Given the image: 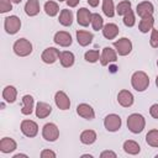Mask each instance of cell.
I'll list each match as a JSON object with an SVG mask.
<instances>
[{"instance_id":"1","label":"cell","mask_w":158,"mask_h":158,"mask_svg":"<svg viewBox=\"0 0 158 158\" xmlns=\"http://www.w3.org/2000/svg\"><path fill=\"white\" fill-rule=\"evenodd\" d=\"M131 84L133 86L135 90L137 91H144L148 85H149V78L148 75L142 72V70H138V72H135L131 77Z\"/></svg>"},{"instance_id":"2","label":"cell","mask_w":158,"mask_h":158,"mask_svg":"<svg viewBox=\"0 0 158 158\" xmlns=\"http://www.w3.org/2000/svg\"><path fill=\"white\" fill-rule=\"evenodd\" d=\"M146 126V120L141 114H131L127 117V128L132 133H141Z\"/></svg>"},{"instance_id":"3","label":"cell","mask_w":158,"mask_h":158,"mask_svg":"<svg viewBox=\"0 0 158 158\" xmlns=\"http://www.w3.org/2000/svg\"><path fill=\"white\" fill-rule=\"evenodd\" d=\"M12 48H14L15 54L19 56V57H27L32 52V44L26 38H19L14 43V47Z\"/></svg>"},{"instance_id":"4","label":"cell","mask_w":158,"mask_h":158,"mask_svg":"<svg viewBox=\"0 0 158 158\" xmlns=\"http://www.w3.org/2000/svg\"><path fill=\"white\" fill-rule=\"evenodd\" d=\"M4 27H5V31L9 33V35H15L20 31L21 28V20L15 16V15H11L9 17L5 19L4 21Z\"/></svg>"},{"instance_id":"5","label":"cell","mask_w":158,"mask_h":158,"mask_svg":"<svg viewBox=\"0 0 158 158\" xmlns=\"http://www.w3.org/2000/svg\"><path fill=\"white\" fill-rule=\"evenodd\" d=\"M114 47L118 56H127L132 51V42L127 37H122L114 42Z\"/></svg>"},{"instance_id":"6","label":"cell","mask_w":158,"mask_h":158,"mask_svg":"<svg viewBox=\"0 0 158 158\" xmlns=\"http://www.w3.org/2000/svg\"><path fill=\"white\" fill-rule=\"evenodd\" d=\"M121 117L116 114H110L104 118V126L110 132H116L121 128Z\"/></svg>"},{"instance_id":"7","label":"cell","mask_w":158,"mask_h":158,"mask_svg":"<svg viewBox=\"0 0 158 158\" xmlns=\"http://www.w3.org/2000/svg\"><path fill=\"white\" fill-rule=\"evenodd\" d=\"M42 136L46 141L48 142H54L59 137V128L57 127L56 123H46L42 128Z\"/></svg>"},{"instance_id":"8","label":"cell","mask_w":158,"mask_h":158,"mask_svg":"<svg viewBox=\"0 0 158 158\" xmlns=\"http://www.w3.org/2000/svg\"><path fill=\"white\" fill-rule=\"evenodd\" d=\"M21 132L26 137H35L38 133V125L32 120H23L21 122Z\"/></svg>"},{"instance_id":"9","label":"cell","mask_w":158,"mask_h":158,"mask_svg":"<svg viewBox=\"0 0 158 158\" xmlns=\"http://www.w3.org/2000/svg\"><path fill=\"white\" fill-rule=\"evenodd\" d=\"M60 56V52L59 49L54 48V47H48L46 48L43 52H42V56H41V59L46 63V64H53Z\"/></svg>"},{"instance_id":"10","label":"cell","mask_w":158,"mask_h":158,"mask_svg":"<svg viewBox=\"0 0 158 158\" xmlns=\"http://www.w3.org/2000/svg\"><path fill=\"white\" fill-rule=\"evenodd\" d=\"M117 59V52L112 49L111 47H105L100 56V63L101 65H107L109 63H112Z\"/></svg>"},{"instance_id":"11","label":"cell","mask_w":158,"mask_h":158,"mask_svg":"<svg viewBox=\"0 0 158 158\" xmlns=\"http://www.w3.org/2000/svg\"><path fill=\"white\" fill-rule=\"evenodd\" d=\"M91 16L93 14L86 7H80L77 11V21L83 27H86L89 26V23H91Z\"/></svg>"},{"instance_id":"12","label":"cell","mask_w":158,"mask_h":158,"mask_svg":"<svg viewBox=\"0 0 158 158\" xmlns=\"http://www.w3.org/2000/svg\"><path fill=\"white\" fill-rule=\"evenodd\" d=\"M53 41H54V43H57L60 47H69L72 44V42H73L70 33L69 32H65V31H58L54 35Z\"/></svg>"},{"instance_id":"13","label":"cell","mask_w":158,"mask_h":158,"mask_svg":"<svg viewBox=\"0 0 158 158\" xmlns=\"http://www.w3.org/2000/svg\"><path fill=\"white\" fill-rule=\"evenodd\" d=\"M54 102H56L57 107L60 109V110H68L70 107V100H69L68 95L64 91H62V90H59V91L56 93V95H54Z\"/></svg>"},{"instance_id":"14","label":"cell","mask_w":158,"mask_h":158,"mask_svg":"<svg viewBox=\"0 0 158 158\" xmlns=\"http://www.w3.org/2000/svg\"><path fill=\"white\" fill-rule=\"evenodd\" d=\"M117 101L121 106L123 107H130L132 104H133V95L131 91L126 90V89H122L118 91L117 94Z\"/></svg>"},{"instance_id":"15","label":"cell","mask_w":158,"mask_h":158,"mask_svg":"<svg viewBox=\"0 0 158 158\" xmlns=\"http://www.w3.org/2000/svg\"><path fill=\"white\" fill-rule=\"evenodd\" d=\"M153 11H154L153 4L149 2V1H142V2H139V4L137 5V7H136V12H137V15H138L141 19L152 15Z\"/></svg>"},{"instance_id":"16","label":"cell","mask_w":158,"mask_h":158,"mask_svg":"<svg viewBox=\"0 0 158 158\" xmlns=\"http://www.w3.org/2000/svg\"><path fill=\"white\" fill-rule=\"evenodd\" d=\"M77 114L85 120H93L95 117L94 109L89 104H79L77 106Z\"/></svg>"},{"instance_id":"17","label":"cell","mask_w":158,"mask_h":158,"mask_svg":"<svg viewBox=\"0 0 158 158\" xmlns=\"http://www.w3.org/2000/svg\"><path fill=\"white\" fill-rule=\"evenodd\" d=\"M52 112V107L49 104L43 102V101H38L36 105V116L38 118H46L49 114Z\"/></svg>"},{"instance_id":"18","label":"cell","mask_w":158,"mask_h":158,"mask_svg":"<svg viewBox=\"0 0 158 158\" xmlns=\"http://www.w3.org/2000/svg\"><path fill=\"white\" fill-rule=\"evenodd\" d=\"M16 147H17L16 142L10 137H4L0 141V151L2 153H11L16 149Z\"/></svg>"},{"instance_id":"19","label":"cell","mask_w":158,"mask_h":158,"mask_svg":"<svg viewBox=\"0 0 158 158\" xmlns=\"http://www.w3.org/2000/svg\"><path fill=\"white\" fill-rule=\"evenodd\" d=\"M77 41L81 47H85L88 44L91 43L93 41V33L89 31H84V30H79L77 31Z\"/></svg>"},{"instance_id":"20","label":"cell","mask_w":158,"mask_h":158,"mask_svg":"<svg viewBox=\"0 0 158 158\" xmlns=\"http://www.w3.org/2000/svg\"><path fill=\"white\" fill-rule=\"evenodd\" d=\"M153 25H154V19H153L152 15H149V16H146V17L141 19V21L138 23V30L142 33H147L148 31H152Z\"/></svg>"},{"instance_id":"21","label":"cell","mask_w":158,"mask_h":158,"mask_svg":"<svg viewBox=\"0 0 158 158\" xmlns=\"http://www.w3.org/2000/svg\"><path fill=\"white\" fill-rule=\"evenodd\" d=\"M118 27L115 23H106L102 27V35L106 40H114L118 35Z\"/></svg>"},{"instance_id":"22","label":"cell","mask_w":158,"mask_h":158,"mask_svg":"<svg viewBox=\"0 0 158 158\" xmlns=\"http://www.w3.org/2000/svg\"><path fill=\"white\" fill-rule=\"evenodd\" d=\"M16 98H17V90H16L15 86L7 85V86L4 88V90H2V99H4L6 102L12 104V102H15Z\"/></svg>"},{"instance_id":"23","label":"cell","mask_w":158,"mask_h":158,"mask_svg":"<svg viewBox=\"0 0 158 158\" xmlns=\"http://www.w3.org/2000/svg\"><path fill=\"white\" fill-rule=\"evenodd\" d=\"M33 98L31 95H23L22 96V109L21 112L23 115H31L33 111Z\"/></svg>"},{"instance_id":"24","label":"cell","mask_w":158,"mask_h":158,"mask_svg":"<svg viewBox=\"0 0 158 158\" xmlns=\"http://www.w3.org/2000/svg\"><path fill=\"white\" fill-rule=\"evenodd\" d=\"M123 151L127 153V154H132V156H136L141 152V147L139 144L136 142V141H132V139H127L123 142Z\"/></svg>"},{"instance_id":"25","label":"cell","mask_w":158,"mask_h":158,"mask_svg":"<svg viewBox=\"0 0 158 158\" xmlns=\"http://www.w3.org/2000/svg\"><path fill=\"white\" fill-rule=\"evenodd\" d=\"M25 12L27 16H36L40 12V1L38 0H27L25 5Z\"/></svg>"},{"instance_id":"26","label":"cell","mask_w":158,"mask_h":158,"mask_svg":"<svg viewBox=\"0 0 158 158\" xmlns=\"http://www.w3.org/2000/svg\"><path fill=\"white\" fill-rule=\"evenodd\" d=\"M58 21H59L60 25H63V26H65V27L70 26L72 22H73V12H72L70 10H68V9H63V10L60 11V14H59Z\"/></svg>"},{"instance_id":"27","label":"cell","mask_w":158,"mask_h":158,"mask_svg":"<svg viewBox=\"0 0 158 158\" xmlns=\"http://www.w3.org/2000/svg\"><path fill=\"white\" fill-rule=\"evenodd\" d=\"M59 62H60L62 67L69 68V67H72L74 64V54L72 52H69V51H64L59 56Z\"/></svg>"},{"instance_id":"28","label":"cell","mask_w":158,"mask_h":158,"mask_svg":"<svg viewBox=\"0 0 158 158\" xmlns=\"http://www.w3.org/2000/svg\"><path fill=\"white\" fill-rule=\"evenodd\" d=\"M80 141L84 144H93L96 141V132L94 130H85L80 133Z\"/></svg>"},{"instance_id":"29","label":"cell","mask_w":158,"mask_h":158,"mask_svg":"<svg viewBox=\"0 0 158 158\" xmlns=\"http://www.w3.org/2000/svg\"><path fill=\"white\" fill-rule=\"evenodd\" d=\"M44 11H46V14H47L48 16L53 17V16H56V15L59 12V5H58L56 1L49 0V1H47V2L44 4Z\"/></svg>"},{"instance_id":"30","label":"cell","mask_w":158,"mask_h":158,"mask_svg":"<svg viewBox=\"0 0 158 158\" xmlns=\"http://www.w3.org/2000/svg\"><path fill=\"white\" fill-rule=\"evenodd\" d=\"M102 12L107 17H114L115 15V6L112 0H102Z\"/></svg>"},{"instance_id":"31","label":"cell","mask_w":158,"mask_h":158,"mask_svg":"<svg viewBox=\"0 0 158 158\" xmlns=\"http://www.w3.org/2000/svg\"><path fill=\"white\" fill-rule=\"evenodd\" d=\"M146 142L151 147H158V130H151L146 135Z\"/></svg>"},{"instance_id":"32","label":"cell","mask_w":158,"mask_h":158,"mask_svg":"<svg viewBox=\"0 0 158 158\" xmlns=\"http://www.w3.org/2000/svg\"><path fill=\"white\" fill-rule=\"evenodd\" d=\"M91 26H93V28L95 31L102 30V27H104V20H102V17L99 14H93V16H91Z\"/></svg>"},{"instance_id":"33","label":"cell","mask_w":158,"mask_h":158,"mask_svg":"<svg viewBox=\"0 0 158 158\" xmlns=\"http://www.w3.org/2000/svg\"><path fill=\"white\" fill-rule=\"evenodd\" d=\"M131 10V2L128 0H123L121 2H118V5L116 6V12L117 15H125L126 12H128Z\"/></svg>"},{"instance_id":"34","label":"cell","mask_w":158,"mask_h":158,"mask_svg":"<svg viewBox=\"0 0 158 158\" xmlns=\"http://www.w3.org/2000/svg\"><path fill=\"white\" fill-rule=\"evenodd\" d=\"M100 56H101V54L99 53V51H96V49H91V51L85 52L84 58H85V60H86V62L95 63V62H98V60L100 59Z\"/></svg>"},{"instance_id":"35","label":"cell","mask_w":158,"mask_h":158,"mask_svg":"<svg viewBox=\"0 0 158 158\" xmlns=\"http://www.w3.org/2000/svg\"><path fill=\"white\" fill-rule=\"evenodd\" d=\"M136 23V17H135V14L132 10H130L128 12H126L123 15V25L127 26V27H132L135 26Z\"/></svg>"},{"instance_id":"36","label":"cell","mask_w":158,"mask_h":158,"mask_svg":"<svg viewBox=\"0 0 158 158\" xmlns=\"http://www.w3.org/2000/svg\"><path fill=\"white\" fill-rule=\"evenodd\" d=\"M11 10H12L11 0H0V12L1 14H5V12L11 11Z\"/></svg>"},{"instance_id":"37","label":"cell","mask_w":158,"mask_h":158,"mask_svg":"<svg viewBox=\"0 0 158 158\" xmlns=\"http://www.w3.org/2000/svg\"><path fill=\"white\" fill-rule=\"evenodd\" d=\"M149 44H151L153 48H158V30L152 28V33H151Z\"/></svg>"},{"instance_id":"38","label":"cell","mask_w":158,"mask_h":158,"mask_svg":"<svg viewBox=\"0 0 158 158\" xmlns=\"http://www.w3.org/2000/svg\"><path fill=\"white\" fill-rule=\"evenodd\" d=\"M56 153L53 152V151H51V149H43L42 152H41V157L42 158H47V157H52V158H56Z\"/></svg>"},{"instance_id":"39","label":"cell","mask_w":158,"mask_h":158,"mask_svg":"<svg viewBox=\"0 0 158 158\" xmlns=\"http://www.w3.org/2000/svg\"><path fill=\"white\" fill-rule=\"evenodd\" d=\"M149 114L153 118H158V104H153L149 109Z\"/></svg>"},{"instance_id":"40","label":"cell","mask_w":158,"mask_h":158,"mask_svg":"<svg viewBox=\"0 0 158 158\" xmlns=\"http://www.w3.org/2000/svg\"><path fill=\"white\" fill-rule=\"evenodd\" d=\"M100 157H101V158H105V157H112V158H116V153L112 152V151H104V152H101Z\"/></svg>"},{"instance_id":"41","label":"cell","mask_w":158,"mask_h":158,"mask_svg":"<svg viewBox=\"0 0 158 158\" xmlns=\"http://www.w3.org/2000/svg\"><path fill=\"white\" fill-rule=\"evenodd\" d=\"M65 1H67V5L69 7H75L79 4V0H65Z\"/></svg>"},{"instance_id":"42","label":"cell","mask_w":158,"mask_h":158,"mask_svg":"<svg viewBox=\"0 0 158 158\" xmlns=\"http://www.w3.org/2000/svg\"><path fill=\"white\" fill-rule=\"evenodd\" d=\"M99 1H100V0H88L89 5H90L91 7H96V6L99 5Z\"/></svg>"},{"instance_id":"43","label":"cell","mask_w":158,"mask_h":158,"mask_svg":"<svg viewBox=\"0 0 158 158\" xmlns=\"http://www.w3.org/2000/svg\"><path fill=\"white\" fill-rule=\"evenodd\" d=\"M19 157H27V156H26V154H20V153L14 156V158H19Z\"/></svg>"},{"instance_id":"44","label":"cell","mask_w":158,"mask_h":158,"mask_svg":"<svg viewBox=\"0 0 158 158\" xmlns=\"http://www.w3.org/2000/svg\"><path fill=\"white\" fill-rule=\"evenodd\" d=\"M22 0H11V2H14V4H20Z\"/></svg>"},{"instance_id":"45","label":"cell","mask_w":158,"mask_h":158,"mask_svg":"<svg viewBox=\"0 0 158 158\" xmlns=\"http://www.w3.org/2000/svg\"><path fill=\"white\" fill-rule=\"evenodd\" d=\"M156 85H157V88H158V75H157V78H156Z\"/></svg>"},{"instance_id":"46","label":"cell","mask_w":158,"mask_h":158,"mask_svg":"<svg viewBox=\"0 0 158 158\" xmlns=\"http://www.w3.org/2000/svg\"><path fill=\"white\" fill-rule=\"evenodd\" d=\"M60 1H65V0H59V2H60Z\"/></svg>"},{"instance_id":"47","label":"cell","mask_w":158,"mask_h":158,"mask_svg":"<svg viewBox=\"0 0 158 158\" xmlns=\"http://www.w3.org/2000/svg\"><path fill=\"white\" fill-rule=\"evenodd\" d=\"M157 65H158V60H157Z\"/></svg>"}]
</instances>
